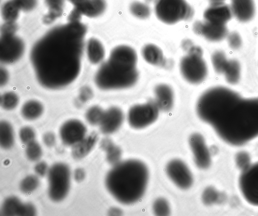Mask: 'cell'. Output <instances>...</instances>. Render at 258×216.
<instances>
[{
  "mask_svg": "<svg viewBox=\"0 0 258 216\" xmlns=\"http://www.w3.org/2000/svg\"><path fill=\"white\" fill-rule=\"evenodd\" d=\"M92 96V92L89 88L85 87L81 89L80 94V99L81 101L85 102L90 100Z\"/></svg>",
  "mask_w": 258,
  "mask_h": 216,
  "instance_id": "cell-44",
  "label": "cell"
},
{
  "mask_svg": "<svg viewBox=\"0 0 258 216\" xmlns=\"http://www.w3.org/2000/svg\"><path fill=\"white\" fill-rule=\"evenodd\" d=\"M159 109L155 101L132 106L127 113V121L130 126L136 129L146 127L158 118Z\"/></svg>",
  "mask_w": 258,
  "mask_h": 216,
  "instance_id": "cell-8",
  "label": "cell"
},
{
  "mask_svg": "<svg viewBox=\"0 0 258 216\" xmlns=\"http://www.w3.org/2000/svg\"><path fill=\"white\" fill-rule=\"evenodd\" d=\"M97 139V134L93 132L74 145L72 150L73 158L81 159L86 157L92 150Z\"/></svg>",
  "mask_w": 258,
  "mask_h": 216,
  "instance_id": "cell-20",
  "label": "cell"
},
{
  "mask_svg": "<svg viewBox=\"0 0 258 216\" xmlns=\"http://www.w3.org/2000/svg\"><path fill=\"white\" fill-rule=\"evenodd\" d=\"M20 10L13 0L5 2L2 7V16L6 22H15L19 16Z\"/></svg>",
  "mask_w": 258,
  "mask_h": 216,
  "instance_id": "cell-29",
  "label": "cell"
},
{
  "mask_svg": "<svg viewBox=\"0 0 258 216\" xmlns=\"http://www.w3.org/2000/svg\"><path fill=\"white\" fill-rule=\"evenodd\" d=\"M120 213V210L116 208H111L109 212L110 215H118Z\"/></svg>",
  "mask_w": 258,
  "mask_h": 216,
  "instance_id": "cell-47",
  "label": "cell"
},
{
  "mask_svg": "<svg viewBox=\"0 0 258 216\" xmlns=\"http://www.w3.org/2000/svg\"><path fill=\"white\" fill-rule=\"evenodd\" d=\"M48 166L47 164L41 161L37 163L34 167L35 173L39 176H44L48 171Z\"/></svg>",
  "mask_w": 258,
  "mask_h": 216,
  "instance_id": "cell-42",
  "label": "cell"
},
{
  "mask_svg": "<svg viewBox=\"0 0 258 216\" xmlns=\"http://www.w3.org/2000/svg\"><path fill=\"white\" fill-rule=\"evenodd\" d=\"M43 112L42 104L36 100H29L22 107L21 112L26 119L32 120L39 117Z\"/></svg>",
  "mask_w": 258,
  "mask_h": 216,
  "instance_id": "cell-27",
  "label": "cell"
},
{
  "mask_svg": "<svg viewBox=\"0 0 258 216\" xmlns=\"http://www.w3.org/2000/svg\"><path fill=\"white\" fill-rule=\"evenodd\" d=\"M154 92L155 102L159 110H170L174 102V94L171 87L166 84H160L155 87Z\"/></svg>",
  "mask_w": 258,
  "mask_h": 216,
  "instance_id": "cell-19",
  "label": "cell"
},
{
  "mask_svg": "<svg viewBox=\"0 0 258 216\" xmlns=\"http://www.w3.org/2000/svg\"><path fill=\"white\" fill-rule=\"evenodd\" d=\"M86 52L89 61L97 64L102 61L105 55V50L102 43L97 39L92 38L87 42Z\"/></svg>",
  "mask_w": 258,
  "mask_h": 216,
  "instance_id": "cell-21",
  "label": "cell"
},
{
  "mask_svg": "<svg viewBox=\"0 0 258 216\" xmlns=\"http://www.w3.org/2000/svg\"><path fill=\"white\" fill-rule=\"evenodd\" d=\"M195 33L212 42L226 39L229 31L227 25L211 23L205 20L196 22L193 26Z\"/></svg>",
  "mask_w": 258,
  "mask_h": 216,
  "instance_id": "cell-13",
  "label": "cell"
},
{
  "mask_svg": "<svg viewBox=\"0 0 258 216\" xmlns=\"http://www.w3.org/2000/svg\"><path fill=\"white\" fill-rule=\"evenodd\" d=\"M69 1L70 2H71L73 5H75L82 0H69Z\"/></svg>",
  "mask_w": 258,
  "mask_h": 216,
  "instance_id": "cell-48",
  "label": "cell"
},
{
  "mask_svg": "<svg viewBox=\"0 0 258 216\" xmlns=\"http://www.w3.org/2000/svg\"><path fill=\"white\" fill-rule=\"evenodd\" d=\"M14 132L11 124L7 121L0 124V145L4 149H9L14 143Z\"/></svg>",
  "mask_w": 258,
  "mask_h": 216,
  "instance_id": "cell-28",
  "label": "cell"
},
{
  "mask_svg": "<svg viewBox=\"0 0 258 216\" xmlns=\"http://www.w3.org/2000/svg\"><path fill=\"white\" fill-rule=\"evenodd\" d=\"M228 5L232 18L240 24L251 23L257 15L256 0H228Z\"/></svg>",
  "mask_w": 258,
  "mask_h": 216,
  "instance_id": "cell-11",
  "label": "cell"
},
{
  "mask_svg": "<svg viewBox=\"0 0 258 216\" xmlns=\"http://www.w3.org/2000/svg\"><path fill=\"white\" fill-rule=\"evenodd\" d=\"M153 209L156 215H167L170 213L169 205L165 199L160 198L156 199L153 203Z\"/></svg>",
  "mask_w": 258,
  "mask_h": 216,
  "instance_id": "cell-37",
  "label": "cell"
},
{
  "mask_svg": "<svg viewBox=\"0 0 258 216\" xmlns=\"http://www.w3.org/2000/svg\"><path fill=\"white\" fill-rule=\"evenodd\" d=\"M226 39L229 47L231 49L237 50L242 46L243 40L242 36L237 31L229 32Z\"/></svg>",
  "mask_w": 258,
  "mask_h": 216,
  "instance_id": "cell-36",
  "label": "cell"
},
{
  "mask_svg": "<svg viewBox=\"0 0 258 216\" xmlns=\"http://www.w3.org/2000/svg\"><path fill=\"white\" fill-rule=\"evenodd\" d=\"M123 120L122 110L117 107H111L104 112L99 124L100 130L105 134L112 133L120 128Z\"/></svg>",
  "mask_w": 258,
  "mask_h": 216,
  "instance_id": "cell-16",
  "label": "cell"
},
{
  "mask_svg": "<svg viewBox=\"0 0 258 216\" xmlns=\"http://www.w3.org/2000/svg\"><path fill=\"white\" fill-rule=\"evenodd\" d=\"M130 10L133 15L141 19L148 18L151 13L150 9L147 5L138 1L131 4Z\"/></svg>",
  "mask_w": 258,
  "mask_h": 216,
  "instance_id": "cell-31",
  "label": "cell"
},
{
  "mask_svg": "<svg viewBox=\"0 0 258 216\" xmlns=\"http://www.w3.org/2000/svg\"><path fill=\"white\" fill-rule=\"evenodd\" d=\"M196 111L229 145H243L258 137V97H245L229 87L216 86L201 95Z\"/></svg>",
  "mask_w": 258,
  "mask_h": 216,
  "instance_id": "cell-2",
  "label": "cell"
},
{
  "mask_svg": "<svg viewBox=\"0 0 258 216\" xmlns=\"http://www.w3.org/2000/svg\"><path fill=\"white\" fill-rule=\"evenodd\" d=\"M48 11L44 17V22L49 24L60 17L63 12L64 0H45Z\"/></svg>",
  "mask_w": 258,
  "mask_h": 216,
  "instance_id": "cell-26",
  "label": "cell"
},
{
  "mask_svg": "<svg viewBox=\"0 0 258 216\" xmlns=\"http://www.w3.org/2000/svg\"><path fill=\"white\" fill-rule=\"evenodd\" d=\"M86 132V127L83 123L77 119H71L61 126L59 135L64 145L74 146L85 137Z\"/></svg>",
  "mask_w": 258,
  "mask_h": 216,
  "instance_id": "cell-14",
  "label": "cell"
},
{
  "mask_svg": "<svg viewBox=\"0 0 258 216\" xmlns=\"http://www.w3.org/2000/svg\"><path fill=\"white\" fill-rule=\"evenodd\" d=\"M47 173L50 198L56 202L63 200L70 187L71 171L69 166L63 163H57L49 169Z\"/></svg>",
  "mask_w": 258,
  "mask_h": 216,
  "instance_id": "cell-7",
  "label": "cell"
},
{
  "mask_svg": "<svg viewBox=\"0 0 258 216\" xmlns=\"http://www.w3.org/2000/svg\"><path fill=\"white\" fill-rule=\"evenodd\" d=\"M148 179V170L143 162L127 160L114 165L106 175L105 184L108 190L117 201L130 204L143 196Z\"/></svg>",
  "mask_w": 258,
  "mask_h": 216,
  "instance_id": "cell-3",
  "label": "cell"
},
{
  "mask_svg": "<svg viewBox=\"0 0 258 216\" xmlns=\"http://www.w3.org/2000/svg\"><path fill=\"white\" fill-rule=\"evenodd\" d=\"M17 30V25L15 22H6L2 26L1 34H14Z\"/></svg>",
  "mask_w": 258,
  "mask_h": 216,
  "instance_id": "cell-40",
  "label": "cell"
},
{
  "mask_svg": "<svg viewBox=\"0 0 258 216\" xmlns=\"http://www.w3.org/2000/svg\"><path fill=\"white\" fill-rule=\"evenodd\" d=\"M24 203L16 196L7 198L2 206L1 213L4 215H22Z\"/></svg>",
  "mask_w": 258,
  "mask_h": 216,
  "instance_id": "cell-24",
  "label": "cell"
},
{
  "mask_svg": "<svg viewBox=\"0 0 258 216\" xmlns=\"http://www.w3.org/2000/svg\"><path fill=\"white\" fill-rule=\"evenodd\" d=\"M44 143L48 147L53 146L55 143L56 139L55 135L51 132L45 133L43 136Z\"/></svg>",
  "mask_w": 258,
  "mask_h": 216,
  "instance_id": "cell-43",
  "label": "cell"
},
{
  "mask_svg": "<svg viewBox=\"0 0 258 216\" xmlns=\"http://www.w3.org/2000/svg\"><path fill=\"white\" fill-rule=\"evenodd\" d=\"M144 59L148 63L157 66L165 63V58L162 51L155 45L149 44L145 45L142 50Z\"/></svg>",
  "mask_w": 258,
  "mask_h": 216,
  "instance_id": "cell-22",
  "label": "cell"
},
{
  "mask_svg": "<svg viewBox=\"0 0 258 216\" xmlns=\"http://www.w3.org/2000/svg\"><path fill=\"white\" fill-rule=\"evenodd\" d=\"M238 184L245 200L258 206V162L244 167L239 176Z\"/></svg>",
  "mask_w": 258,
  "mask_h": 216,
  "instance_id": "cell-9",
  "label": "cell"
},
{
  "mask_svg": "<svg viewBox=\"0 0 258 216\" xmlns=\"http://www.w3.org/2000/svg\"><path fill=\"white\" fill-rule=\"evenodd\" d=\"M101 148L106 153V160L113 165L120 162L121 156L120 149L108 138H103L100 142Z\"/></svg>",
  "mask_w": 258,
  "mask_h": 216,
  "instance_id": "cell-25",
  "label": "cell"
},
{
  "mask_svg": "<svg viewBox=\"0 0 258 216\" xmlns=\"http://www.w3.org/2000/svg\"><path fill=\"white\" fill-rule=\"evenodd\" d=\"M74 176L76 181L81 182L85 177V172L83 169L78 168L75 170Z\"/></svg>",
  "mask_w": 258,
  "mask_h": 216,
  "instance_id": "cell-45",
  "label": "cell"
},
{
  "mask_svg": "<svg viewBox=\"0 0 258 216\" xmlns=\"http://www.w3.org/2000/svg\"><path fill=\"white\" fill-rule=\"evenodd\" d=\"M18 102L19 98L14 92H8L1 96V105L6 110H10L14 109Z\"/></svg>",
  "mask_w": 258,
  "mask_h": 216,
  "instance_id": "cell-34",
  "label": "cell"
},
{
  "mask_svg": "<svg viewBox=\"0 0 258 216\" xmlns=\"http://www.w3.org/2000/svg\"><path fill=\"white\" fill-rule=\"evenodd\" d=\"M86 31L80 21H69L52 28L34 44L30 59L43 87L61 88L77 78Z\"/></svg>",
  "mask_w": 258,
  "mask_h": 216,
  "instance_id": "cell-1",
  "label": "cell"
},
{
  "mask_svg": "<svg viewBox=\"0 0 258 216\" xmlns=\"http://www.w3.org/2000/svg\"><path fill=\"white\" fill-rule=\"evenodd\" d=\"M138 78L136 67L127 65L109 57L97 70L95 82L97 87L103 90H119L132 87Z\"/></svg>",
  "mask_w": 258,
  "mask_h": 216,
  "instance_id": "cell-4",
  "label": "cell"
},
{
  "mask_svg": "<svg viewBox=\"0 0 258 216\" xmlns=\"http://www.w3.org/2000/svg\"><path fill=\"white\" fill-rule=\"evenodd\" d=\"M155 12L157 17L167 24H173L192 18L194 11L185 0H156Z\"/></svg>",
  "mask_w": 258,
  "mask_h": 216,
  "instance_id": "cell-6",
  "label": "cell"
},
{
  "mask_svg": "<svg viewBox=\"0 0 258 216\" xmlns=\"http://www.w3.org/2000/svg\"><path fill=\"white\" fill-rule=\"evenodd\" d=\"M189 143L197 166L201 169L207 168L210 165L211 157L203 136L194 133L189 138Z\"/></svg>",
  "mask_w": 258,
  "mask_h": 216,
  "instance_id": "cell-15",
  "label": "cell"
},
{
  "mask_svg": "<svg viewBox=\"0 0 258 216\" xmlns=\"http://www.w3.org/2000/svg\"><path fill=\"white\" fill-rule=\"evenodd\" d=\"M25 50L23 41L15 34L1 35L0 58L5 63L18 60Z\"/></svg>",
  "mask_w": 258,
  "mask_h": 216,
  "instance_id": "cell-10",
  "label": "cell"
},
{
  "mask_svg": "<svg viewBox=\"0 0 258 216\" xmlns=\"http://www.w3.org/2000/svg\"><path fill=\"white\" fill-rule=\"evenodd\" d=\"M182 46L187 50V54L180 60L181 74L188 82L200 84L206 79L208 75V67L202 57V50L188 40L184 42Z\"/></svg>",
  "mask_w": 258,
  "mask_h": 216,
  "instance_id": "cell-5",
  "label": "cell"
},
{
  "mask_svg": "<svg viewBox=\"0 0 258 216\" xmlns=\"http://www.w3.org/2000/svg\"><path fill=\"white\" fill-rule=\"evenodd\" d=\"M215 197V192L214 189L211 188L206 189L204 191L202 196L203 202L207 204L212 203L214 201Z\"/></svg>",
  "mask_w": 258,
  "mask_h": 216,
  "instance_id": "cell-41",
  "label": "cell"
},
{
  "mask_svg": "<svg viewBox=\"0 0 258 216\" xmlns=\"http://www.w3.org/2000/svg\"><path fill=\"white\" fill-rule=\"evenodd\" d=\"M9 75L7 70L3 68L1 69V85L3 86L8 81Z\"/></svg>",
  "mask_w": 258,
  "mask_h": 216,
  "instance_id": "cell-46",
  "label": "cell"
},
{
  "mask_svg": "<svg viewBox=\"0 0 258 216\" xmlns=\"http://www.w3.org/2000/svg\"><path fill=\"white\" fill-rule=\"evenodd\" d=\"M74 5L81 16L90 18L101 15L106 8L105 0H82Z\"/></svg>",
  "mask_w": 258,
  "mask_h": 216,
  "instance_id": "cell-18",
  "label": "cell"
},
{
  "mask_svg": "<svg viewBox=\"0 0 258 216\" xmlns=\"http://www.w3.org/2000/svg\"><path fill=\"white\" fill-rule=\"evenodd\" d=\"M228 61L225 53L222 50H216L211 55L213 68L219 74H223Z\"/></svg>",
  "mask_w": 258,
  "mask_h": 216,
  "instance_id": "cell-30",
  "label": "cell"
},
{
  "mask_svg": "<svg viewBox=\"0 0 258 216\" xmlns=\"http://www.w3.org/2000/svg\"><path fill=\"white\" fill-rule=\"evenodd\" d=\"M166 171L170 179L180 188L186 189L192 185L191 173L181 160L174 159L169 162L166 167Z\"/></svg>",
  "mask_w": 258,
  "mask_h": 216,
  "instance_id": "cell-12",
  "label": "cell"
},
{
  "mask_svg": "<svg viewBox=\"0 0 258 216\" xmlns=\"http://www.w3.org/2000/svg\"><path fill=\"white\" fill-rule=\"evenodd\" d=\"M226 82L232 85L237 84L241 77V66L236 59H229L223 73Z\"/></svg>",
  "mask_w": 258,
  "mask_h": 216,
  "instance_id": "cell-23",
  "label": "cell"
},
{
  "mask_svg": "<svg viewBox=\"0 0 258 216\" xmlns=\"http://www.w3.org/2000/svg\"><path fill=\"white\" fill-rule=\"evenodd\" d=\"M25 153L29 160L36 161L41 157L42 151L40 145L34 140L27 145Z\"/></svg>",
  "mask_w": 258,
  "mask_h": 216,
  "instance_id": "cell-35",
  "label": "cell"
},
{
  "mask_svg": "<svg viewBox=\"0 0 258 216\" xmlns=\"http://www.w3.org/2000/svg\"><path fill=\"white\" fill-rule=\"evenodd\" d=\"M204 20L215 24L226 25L232 18L228 3L210 4L204 13Z\"/></svg>",
  "mask_w": 258,
  "mask_h": 216,
  "instance_id": "cell-17",
  "label": "cell"
},
{
  "mask_svg": "<svg viewBox=\"0 0 258 216\" xmlns=\"http://www.w3.org/2000/svg\"><path fill=\"white\" fill-rule=\"evenodd\" d=\"M104 111L98 106L90 107L86 113V118L91 125L99 124Z\"/></svg>",
  "mask_w": 258,
  "mask_h": 216,
  "instance_id": "cell-33",
  "label": "cell"
},
{
  "mask_svg": "<svg viewBox=\"0 0 258 216\" xmlns=\"http://www.w3.org/2000/svg\"><path fill=\"white\" fill-rule=\"evenodd\" d=\"M20 11L28 12L34 9L37 4V0H13Z\"/></svg>",
  "mask_w": 258,
  "mask_h": 216,
  "instance_id": "cell-39",
  "label": "cell"
},
{
  "mask_svg": "<svg viewBox=\"0 0 258 216\" xmlns=\"http://www.w3.org/2000/svg\"><path fill=\"white\" fill-rule=\"evenodd\" d=\"M39 185V180L38 177L34 175H30L21 181L20 188L22 192L28 194L36 190Z\"/></svg>",
  "mask_w": 258,
  "mask_h": 216,
  "instance_id": "cell-32",
  "label": "cell"
},
{
  "mask_svg": "<svg viewBox=\"0 0 258 216\" xmlns=\"http://www.w3.org/2000/svg\"><path fill=\"white\" fill-rule=\"evenodd\" d=\"M19 137L21 141L23 143L27 145L34 141L35 132L31 127L29 126H24L20 130Z\"/></svg>",
  "mask_w": 258,
  "mask_h": 216,
  "instance_id": "cell-38",
  "label": "cell"
}]
</instances>
